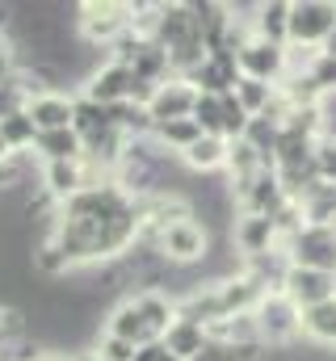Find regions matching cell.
<instances>
[{"instance_id":"6da1fadb","label":"cell","mask_w":336,"mask_h":361,"mask_svg":"<svg viewBox=\"0 0 336 361\" xmlns=\"http://www.w3.org/2000/svg\"><path fill=\"white\" fill-rule=\"evenodd\" d=\"M252 319H256L260 345L286 349V345H294V341L303 336V311H299V307H294V302H290L282 290H269V294L256 302Z\"/></svg>"},{"instance_id":"7a4b0ae2","label":"cell","mask_w":336,"mask_h":361,"mask_svg":"<svg viewBox=\"0 0 336 361\" xmlns=\"http://www.w3.org/2000/svg\"><path fill=\"white\" fill-rule=\"evenodd\" d=\"M152 252L168 261V265H193V261H206L210 252V231L198 223V219H176L168 223L164 231L152 240Z\"/></svg>"},{"instance_id":"3957f363","label":"cell","mask_w":336,"mask_h":361,"mask_svg":"<svg viewBox=\"0 0 336 361\" xmlns=\"http://www.w3.org/2000/svg\"><path fill=\"white\" fill-rule=\"evenodd\" d=\"M336 30V4L332 0H290V38L286 47H311L324 51V42Z\"/></svg>"},{"instance_id":"277c9868","label":"cell","mask_w":336,"mask_h":361,"mask_svg":"<svg viewBox=\"0 0 336 361\" xmlns=\"http://www.w3.org/2000/svg\"><path fill=\"white\" fill-rule=\"evenodd\" d=\"M290 265L303 269H320V273H336V227H299L286 244H282Z\"/></svg>"},{"instance_id":"5b68a950","label":"cell","mask_w":336,"mask_h":361,"mask_svg":"<svg viewBox=\"0 0 336 361\" xmlns=\"http://www.w3.org/2000/svg\"><path fill=\"white\" fill-rule=\"evenodd\" d=\"M236 68L244 80H260V85H282L286 80V47H273L265 38H248L236 51Z\"/></svg>"},{"instance_id":"8992f818","label":"cell","mask_w":336,"mask_h":361,"mask_svg":"<svg viewBox=\"0 0 336 361\" xmlns=\"http://www.w3.org/2000/svg\"><path fill=\"white\" fill-rule=\"evenodd\" d=\"M80 30H84V42L88 47H97V42H118V38H126L131 34V25H135V17H131V4H92V0H84L80 4Z\"/></svg>"},{"instance_id":"52a82bcc","label":"cell","mask_w":336,"mask_h":361,"mask_svg":"<svg viewBox=\"0 0 336 361\" xmlns=\"http://www.w3.org/2000/svg\"><path fill=\"white\" fill-rule=\"evenodd\" d=\"M282 294L307 311V307H320V302H332L336 298V273H320V269H303V265H290L282 277Z\"/></svg>"},{"instance_id":"ba28073f","label":"cell","mask_w":336,"mask_h":361,"mask_svg":"<svg viewBox=\"0 0 336 361\" xmlns=\"http://www.w3.org/2000/svg\"><path fill=\"white\" fill-rule=\"evenodd\" d=\"M131 89H135V72L126 68V63H101L97 72H88V80H84V97L88 101H97V105H122V101H131Z\"/></svg>"},{"instance_id":"9c48e42d","label":"cell","mask_w":336,"mask_h":361,"mask_svg":"<svg viewBox=\"0 0 336 361\" xmlns=\"http://www.w3.org/2000/svg\"><path fill=\"white\" fill-rule=\"evenodd\" d=\"M232 244L244 252V257H269V252H282V231L273 219H260V214H244L236 227H232Z\"/></svg>"},{"instance_id":"30bf717a","label":"cell","mask_w":336,"mask_h":361,"mask_svg":"<svg viewBox=\"0 0 336 361\" xmlns=\"http://www.w3.org/2000/svg\"><path fill=\"white\" fill-rule=\"evenodd\" d=\"M193 101H198V89L189 85V80H168L156 89L152 97V105H148V114H152V126L156 122H176V118H189L193 114Z\"/></svg>"},{"instance_id":"8fae6325","label":"cell","mask_w":336,"mask_h":361,"mask_svg":"<svg viewBox=\"0 0 336 361\" xmlns=\"http://www.w3.org/2000/svg\"><path fill=\"white\" fill-rule=\"evenodd\" d=\"M72 109H76V97H68V92H51V89L25 105V114L34 118L38 135H42V130H68V126H72Z\"/></svg>"},{"instance_id":"7c38bea8","label":"cell","mask_w":336,"mask_h":361,"mask_svg":"<svg viewBox=\"0 0 336 361\" xmlns=\"http://www.w3.org/2000/svg\"><path fill=\"white\" fill-rule=\"evenodd\" d=\"M160 341H164V349H168L176 361L202 357V353H206V345H210L206 328H202V324H193V319H181V315L168 324V332L160 336Z\"/></svg>"},{"instance_id":"4fadbf2b","label":"cell","mask_w":336,"mask_h":361,"mask_svg":"<svg viewBox=\"0 0 336 361\" xmlns=\"http://www.w3.org/2000/svg\"><path fill=\"white\" fill-rule=\"evenodd\" d=\"M84 185H88V180H84V156L80 160H64V164H47V169H42V193H47L51 202H59V206H64L68 197H76Z\"/></svg>"},{"instance_id":"5bb4252c","label":"cell","mask_w":336,"mask_h":361,"mask_svg":"<svg viewBox=\"0 0 336 361\" xmlns=\"http://www.w3.org/2000/svg\"><path fill=\"white\" fill-rule=\"evenodd\" d=\"M252 34L273 42V47H286L290 38V0H265L252 8Z\"/></svg>"},{"instance_id":"9a60e30c","label":"cell","mask_w":336,"mask_h":361,"mask_svg":"<svg viewBox=\"0 0 336 361\" xmlns=\"http://www.w3.org/2000/svg\"><path fill=\"white\" fill-rule=\"evenodd\" d=\"M105 336H118V341H126V345H135V349H143V345H152L156 336L148 332V324H143V315H139V307L126 298V302H118L109 315H105Z\"/></svg>"},{"instance_id":"2e32d148","label":"cell","mask_w":336,"mask_h":361,"mask_svg":"<svg viewBox=\"0 0 336 361\" xmlns=\"http://www.w3.org/2000/svg\"><path fill=\"white\" fill-rule=\"evenodd\" d=\"M135 307H139V315H143V324H148V332L160 341L168 332V324L176 319V302L168 298V294H160V290H139L135 298H131Z\"/></svg>"},{"instance_id":"e0dca14e","label":"cell","mask_w":336,"mask_h":361,"mask_svg":"<svg viewBox=\"0 0 336 361\" xmlns=\"http://www.w3.org/2000/svg\"><path fill=\"white\" fill-rule=\"evenodd\" d=\"M34 152H38L47 164H64V160H80L84 143L72 126H68V130H42V135L34 139Z\"/></svg>"},{"instance_id":"ac0fdd59","label":"cell","mask_w":336,"mask_h":361,"mask_svg":"<svg viewBox=\"0 0 336 361\" xmlns=\"http://www.w3.org/2000/svg\"><path fill=\"white\" fill-rule=\"evenodd\" d=\"M181 164L193 169V173H219V169H227V139H219V135H202V139L181 156Z\"/></svg>"},{"instance_id":"d6986e66","label":"cell","mask_w":336,"mask_h":361,"mask_svg":"<svg viewBox=\"0 0 336 361\" xmlns=\"http://www.w3.org/2000/svg\"><path fill=\"white\" fill-rule=\"evenodd\" d=\"M72 130L80 135V143L101 139L105 130H114L109 109H105V105H97V101H88V97H76V109H72Z\"/></svg>"},{"instance_id":"ffe728a7","label":"cell","mask_w":336,"mask_h":361,"mask_svg":"<svg viewBox=\"0 0 336 361\" xmlns=\"http://www.w3.org/2000/svg\"><path fill=\"white\" fill-rule=\"evenodd\" d=\"M303 336L320 349H336V298L303 311Z\"/></svg>"},{"instance_id":"44dd1931","label":"cell","mask_w":336,"mask_h":361,"mask_svg":"<svg viewBox=\"0 0 336 361\" xmlns=\"http://www.w3.org/2000/svg\"><path fill=\"white\" fill-rule=\"evenodd\" d=\"M152 139H156L160 147H168V152L185 156V152L202 139V130H198L193 118H176V122H156V126H152Z\"/></svg>"},{"instance_id":"7402d4cb","label":"cell","mask_w":336,"mask_h":361,"mask_svg":"<svg viewBox=\"0 0 336 361\" xmlns=\"http://www.w3.org/2000/svg\"><path fill=\"white\" fill-rule=\"evenodd\" d=\"M0 139H4V147H8L13 156H21L25 147H34V139H38V126H34V118H30L25 109H17V114L0 118Z\"/></svg>"},{"instance_id":"603a6c76","label":"cell","mask_w":336,"mask_h":361,"mask_svg":"<svg viewBox=\"0 0 336 361\" xmlns=\"http://www.w3.org/2000/svg\"><path fill=\"white\" fill-rule=\"evenodd\" d=\"M189 118L198 122L202 135H219V139H223V97H206V92H198Z\"/></svg>"},{"instance_id":"cb8c5ba5","label":"cell","mask_w":336,"mask_h":361,"mask_svg":"<svg viewBox=\"0 0 336 361\" xmlns=\"http://www.w3.org/2000/svg\"><path fill=\"white\" fill-rule=\"evenodd\" d=\"M273 97H277V89H273V85H260V80H244V76H240V85H236V101L244 105L248 118H260Z\"/></svg>"},{"instance_id":"d4e9b609","label":"cell","mask_w":336,"mask_h":361,"mask_svg":"<svg viewBox=\"0 0 336 361\" xmlns=\"http://www.w3.org/2000/svg\"><path fill=\"white\" fill-rule=\"evenodd\" d=\"M311 169H316V180H320V185L336 189V143H328V139H320V143H316Z\"/></svg>"},{"instance_id":"484cf974","label":"cell","mask_w":336,"mask_h":361,"mask_svg":"<svg viewBox=\"0 0 336 361\" xmlns=\"http://www.w3.org/2000/svg\"><path fill=\"white\" fill-rule=\"evenodd\" d=\"M307 76L316 80V89L324 92V97H328V92H336V55H328V51H320Z\"/></svg>"},{"instance_id":"4316f807","label":"cell","mask_w":336,"mask_h":361,"mask_svg":"<svg viewBox=\"0 0 336 361\" xmlns=\"http://www.w3.org/2000/svg\"><path fill=\"white\" fill-rule=\"evenodd\" d=\"M92 357L97 361H135V345H126V341H118V336H97Z\"/></svg>"},{"instance_id":"83f0119b","label":"cell","mask_w":336,"mask_h":361,"mask_svg":"<svg viewBox=\"0 0 336 361\" xmlns=\"http://www.w3.org/2000/svg\"><path fill=\"white\" fill-rule=\"evenodd\" d=\"M17 185H25V156H8L0 164V193H8Z\"/></svg>"},{"instance_id":"f1b7e54d","label":"cell","mask_w":336,"mask_h":361,"mask_svg":"<svg viewBox=\"0 0 336 361\" xmlns=\"http://www.w3.org/2000/svg\"><path fill=\"white\" fill-rule=\"evenodd\" d=\"M17 68H21V63H17V47H13L8 34H0V80H8Z\"/></svg>"},{"instance_id":"f546056e","label":"cell","mask_w":336,"mask_h":361,"mask_svg":"<svg viewBox=\"0 0 336 361\" xmlns=\"http://www.w3.org/2000/svg\"><path fill=\"white\" fill-rule=\"evenodd\" d=\"M135 361H176V357H172V353L164 349V341H152V345L135 349Z\"/></svg>"},{"instance_id":"4dcf8cb0","label":"cell","mask_w":336,"mask_h":361,"mask_svg":"<svg viewBox=\"0 0 336 361\" xmlns=\"http://www.w3.org/2000/svg\"><path fill=\"white\" fill-rule=\"evenodd\" d=\"M8 156H13V152H8V147H4V139H0V164H4Z\"/></svg>"},{"instance_id":"1f68e13d","label":"cell","mask_w":336,"mask_h":361,"mask_svg":"<svg viewBox=\"0 0 336 361\" xmlns=\"http://www.w3.org/2000/svg\"><path fill=\"white\" fill-rule=\"evenodd\" d=\"M38 361H64V357H51V353H42V357H38Z\"/></svg>"}]
</instances>
